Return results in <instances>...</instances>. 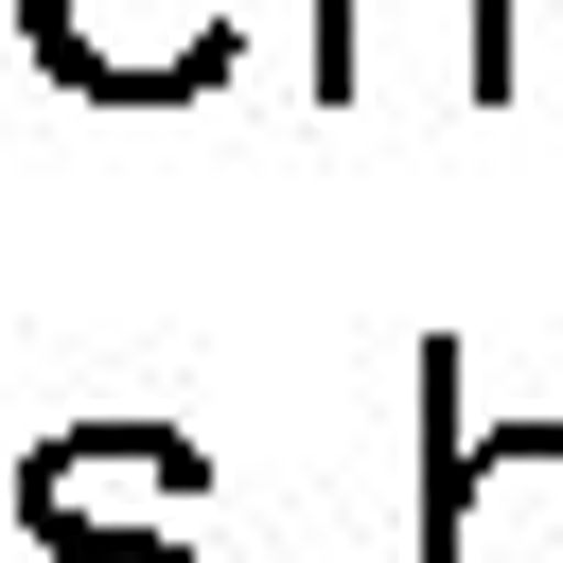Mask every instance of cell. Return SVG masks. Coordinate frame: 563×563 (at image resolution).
<instances>
[{"instance_id":"5","label":"cell","mask_w":563,"mask_h":563,"mask_svg":"<svg viewBox=\"0 0 563 563\" xmlns=\"http://www.w3.org/2000/svg\"><path fill=\"white\" fill-rule=\"evenodd\" d=\"M493 106H563V0H493Z\"/></svg>"},{"instance_id":"3","label":"cell","mask_w":563,"mask_h":563,"mask_svg":"<svg viewBox=\"0 0 563 563\" xmlns=\"http://www.w3.org/2000/svg\"><path fill=\"white\" fill-rule=\"evenodd\" d=\"M18 35L88 106H194V88H229L246 0H18Z\"/></svg>"},{"instance_id":"1","label":"cell","mask_w":563,"mask_h":563,"mask_svg":"<svg viewBox=\"0 0 563 563\" xmlns=\"http://www.w3.org/2000/svg\"><path fill=\"white\" fill-rule=\"evenodd\" d=\"M194 510H211V440L194 422H53L18 457L35 563H211Z\"/></svg>"},{"instance_id":"4","label":"cell","mask_w":563,"mask_h":563,"mask_svg":"<svg viewBox=\"0 0 563 563\" xmlns=\"http://www.w3.org/2000/svg\"><path fill=\"white\" fill-rule=\"evenodd\" d=\"M317 106H493V0H317Z\"/></svg>"},{"instance_id":"2","label":"cell","mask_w":563,"mask_h":563,"mask_svg":"<svg viewBox=\"0 0 563 563\" xmlns=\"http://www.w3.org/2000/svg\"><path fill=\"white\" fill-rule=\"evenodd\" d=\"M422 563H563V422H457V334H422Z\"/></svg>"}]
</instances>
